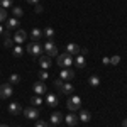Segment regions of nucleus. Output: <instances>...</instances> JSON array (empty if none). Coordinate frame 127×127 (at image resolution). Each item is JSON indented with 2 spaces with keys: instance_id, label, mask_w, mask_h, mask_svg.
Returning <instances> with one entry per match:
<instances>
[{
  "instance_id": "f257e3e1",
  "label": "nucleus",
  "mask_w": 127,
  "mask_h": 127,
  "mask_svg": "<svg viewBox=\"0 0 127 127\" xmlns=\"http://www.w3.org/2000/svg\"><path fill=\"white\" fill-rule=\"evenodd\" d=\"M26 51H27V54L32 56V58H39V56H42V46H41L39 42H29Z\"/></svg>"
},
{
  "instance_id": "f03ea898",
  "label": "nucleus",
  "mask_w": 127,
  "mask_h": 127,
  "mask_svg": "<svg viewBox=\"0 0 127 127\" xmlns=\"http://www.w3.org/2000/svg\"><path fill=\"white\" fill-rule=\"evenodd\" d=\"M56 63H58V66H61V68H69V66L73 64V58H71V54H68V53L58 54Z\"/></svg>"
},
{
  "instance_id": "7ed1b4c3",
  "label": "nucleus",
  "mask_w": 127,
  "mask_h": 127,
  "mask_svg": "<svg viewBox=\"0 0 127 127\" xmlns=\"http://www.w3.org/2000/svg\"><path fill=\"white\" fill-rule=\"evenodd\" d=\"M42 51H46V56H49V58L58 56V48H56V44L53 41H46L44 46H42Z\"/></svg>"
},
{
  "instance_id": "20e7f679",
  "label": "nucleus",
  "mask_w": 127,
  "mask_h": 127,
  "mask_svg": "<svg viewBox=\"0 0 127 127\" xmlns=\"http://www.w3.org/2000/svg\"><path fill=\"white\" fill-rule=\"evenodd\" d=\"M66 105H68V108L71 112L80 110V108H81V98H80L78 95H71V97L68 98V102H66Z\"/></svg>"
},
{
  "instance_id": "39448f33",
  "label": "nucleus",
  "mask_w": 127,
  "mask_h": 127,
  "mask_svg": "<svg viewBox=\"0 0 127 127\" xmlns=\"http://www.w3.org/2000/svg\"><path fill=\"white\" fill-rule=\"evenodd\" d=\"M22 112H24V115L27 119H31V120H37V119L41 117V112H39L37 107H27V108H24Z\"/></svg>"
},
{
  "instance_id": "423d86ee",
  "label": "nucleus",
  "mask_w": 127,
  "mask_h": 127,
  "mask_svg": "<svg viewBox=\"0 0 127 127\" xmlns=\"http://www.w3.org/2000/svg\"><path fill=\"white\" fill-rule=\"evenodd\" d=\"M14 93V88L10 83H2L0 85V98H9Z\"/></svg>"
},
{
  "instance_id": "0eeeda50",
  "label": "nucleus",
  "mask_w": 127,
  "mask_h": 127,
  "mask_svg": "<svg viewBox=\"0 0 127 127\" xmlns=\"http://www.w3.org/2000/svg\"><path fill=\"white\" fill-rule=\"evenodd\" d=\"M59 78L63 80V81H69V80L75 78V71H73L71 68H63L61 73H59Z\"/></svg>"
},
{
  "instance_id": "6e6552de",
  "label": "nucleus",
  "mask_w": 127,
  "mask_h": 127,
  "mask_svg": "<svg viewBox=\"0 0 127 127\" xmlns=\"http://www.w3.org/2000/svg\"><path fill=\"white\" fill-rule=\"evenodd\" d=\"M7 110H9L10 115H19L20 112H22V105H20V103H17V102H12V103H9Z\"/></svg>"
},
{
  "instance_id": "1a4fd4ad",
  "label": "nucleus",
  "mask_w": 127,
  "mask_h": 127,
  "mask_svg": "<svg viewBox=\"0 0 127 127\" xmlns=\"http://www.w3.org/2000/svg\"><path fill=\"white\" fill-rule=\"evenodd\" d=\"M26 39H27V32L26 31L19 29L15 34H14V42H17V44H22V42H26Z\"/></svg>"
},
{
  "instance_id": "9d476101",
  "label": "nucleus",
  "mask_w": 127,
  "mask_h": 127,
  "mask_svg": "<svg viewBox=\"0 0 127 127\" xmlns=\"http://www.w3.org/2000/svg\"><path fill=\"white\" fill-rule=\"evenodd\" d=\"M80 51H81V48H80L78 44H75V42H68V44H66V53H68V54H76V56H78Z\"/></svg>"
},
{
  "instance_id": "9b49d317",
  "label": "nucleus",
  "mask_w": 127,
  "mask_h": 127,
  "mask_svg": "<svg viewBox=\"0 0 127 127\" xmlns=\"http://www.w3.org/2000/svg\"><path fill=\"white\" fill-rule=\"evenodd\" d=\"M32 90H34V93H36V95H42V93H46V92H48V88H46V85H44L42 81H37V83H34Z\"/></svg>"
},
{
  "instance_id": "f8f14e48",
  "label": "nucleus",
  "mask_w": 127,
  "mask_h": 127,
  "mask_svg": "<svg viewBox=\"0 0 127 127\" xmlns=\"http://www.w3.org/2000/svg\"><path fill=\"white\" fill-rule=\"evenodd\" d=\"M39 64H41L42 69H49L53 66V61H51L49 56H39Z\"/></svg>"
},
{
  "instance_id": "ddd939ff",
  "label": "nucleus",
  "mask_w": 127,
  "mask_h": 127,
  "mask_svg": "<svg viewBox=\"0 0 127 127\" xmlns=\"http://www.w3.org/2000/svg\"><path fill=\"white\" fill-rule=\"evenodd\" d=\"M59 92H61L63 95H71V93L75 92V88H73V85H71L69 81H64V83H63V87L59 88Z\"/></svg>"
},
{
  "instance_id": "4468645a",
  "label": "nucleus",
  "mask_w": 127,
  "mask_h": 127,
  "mask_svg": "<svg viewBox=\"0 0 127 127\" xmlns=\"http://www.w3.org/2000/svg\"><path fill=\"white\" fill-rule=\"evenodd\" d=\"M63 120H64V122H66V126H69V127H75L76 124H78V117H76L75 114H68Z\"/></svg>"
},
{
  "instance_id": "2eb2a0df",
  "label": "nucleus",
  "mask_w": 127,
  "mask_h": 127,
  "mask_svg": "<svg viewBox=\"0 0 127 127\" xmlns=\"http://www.w3.org/2000/svg\"><path fill=\"white\" fill-rule=\"evenodd\" d=\"M78 120H81V122H90V120H92V114H90L88 110H85V108H80Z\"/></svg>"
},
{
  "instance_id": "dca6fc26",
  "label": "nucleus",
  "mask_w": 127,
  "mask_h": 127,
  "mask_svg": "<svg viewBox=\"0 0 127 127\" xmlns=\"http://www.w3.org/2000/svg\"><path fill=\"white\" fill-rule=\"evenodd\" d=\"M41 37H42V31H41V29L34 27V29L31 31V39H32V42H39Z\"/></svg>"
},
{
  "instance_id": "f3484780",
  "label": "nucleus",
  "mask_w": 127,
  "mask_h": 127,
  "mask_svg": "<svg viewBox=\"0 0 127 127\" xmlns=\"http://www.w3.org/2000/svg\"><path fill=\"white\" fill-rule=\"evenodd\" d=\"M46 103H48L49 107H56L58 105V97L54 93H48L46 95Z\"/></svg>"
},
{
  "instance_id": "a211bd4d",
  "label": "nucleus",
  "mask_w": 127,
  "mask_h": 127,
  "mask_svg": "<svg viewBox=\"0 0 127 127\" xmlns=\"http://www.w3.org/2000/svg\"><path fill=\"white\" fill-rule=\"evenodd\" d=\"M63 122V115L59 114V112H54V114H51V124L56 127V126H59Z\"/></svg>"
},
{
  "instance_id": "6ab92c4d",
  "label": "nucleus",
  "mask_w": 127,
  "mask_h": 127,
  "mask_svg": "<svg viewBox=\"0 0 127 127\" xmlns=\"http://www.w3.org/2000/svg\"><path fill=\"white\" fill-rule=\"evenodd\" d=\"M42 37H46L48 41H53V37H54V29L53 27H46V29L42 31Z\"/></svg>"
},
{
  "instance_id": "aec40b11",
  "label": "nucleus",
  "mask_w": 127,
  "mask_h": 127,
  "mask_svg": "<svg viewBox=\"0 0 127 127\" xmlns=\"http://www.w3.org/2000/svg\"><path fill=\"white\" fill-rule=\"evenodd\" d=\"M17 26H19V19H15V17H12V19H9V20H7V29H9V31L15 29Z\"/></svg>"
},
{
  "instance_id": "412c9836",
  "label": "nucleus",
  "mask_w": 127,
  "mask_h": 127,
  "mask_svg": "<svg viewBox=\"0 0 127 127\" xmlns=\"http://www.w3.org/2000/svg\"><path fill=\"white\" fill-rule=\"evenodd\" d=\"M12 54H14L15 58H20V56L24 54V49H22V46H20V44L14 46V49H12Z\"/></svg>"
},
{
  "instance_id": "4be33fe9",
  "label": "nucleus",
  "mask_w": 127,
  "mask_h": 127,
  "mask_svg": "<svg viewBox=\"0 0 127 127\" xmlns=\"http://www.w3.org/2000/svg\"><path fill=\"white\" fill-rule=\"evenodd\" d=\"M88 85H90V87H98V85H100V78H98L97 75H92V76L88 78Z\"/></svg>"
},
{
  "instance_id": "5701e85b",
  "label": "nucleus",
  "mask_w": 127,
  "mask_h": 127,
  "mask_svg": "<svg viewBox=\"0 0 127 127\" xmlns=\"http://www.w3.org/2000/svg\"><path fill=\"white\" fill-rule=\"evenodd\" d=\"M31 105H32V107H39V105H42V98H41V95H36V97L31 98Z\"/></svg>"
},
{
  "instance_id": "b1692460",
  "label": "nucleus",
  "mask_w": 127,
  "mask_h": 127,
  "mask_svg": "<svg viewBox=\"0 0 127 127\" xmlns=\"http://www.w3.org/2000/svg\"><path fill=\"white\" fill-rule=\"evenodd\" d=\"M75 63H76V66H78V68H85V64H87V63H85V56L78 54V56H76V61H75Z\"/></svg>"
},
{
  "instance_id": "393cba45",
  "label": "nucleus",
  "mask_w": 127,
  "mask_h": 127,
  "mask_svg": "<svg viewBox=\"0 0 127 127\" xmlns=\"http://www.w3.org/2000/svg\"><path fill=\"white\" fill-rule=\"evenodd\" d=\"M19 81H20V76H19V75H15V73H14V75H10V78H9V83H10V85H17Z\"/></svg>"
},
{
  "instance_id": "a878e982",
  "label": "nucleus",
  "mask_w": 127,
  "mask_h": 127,
  "mask_svg": "<svg viewBox=\"0 0 127 127\" xmlns=\"http://www.w3.org/2000/svg\"><path fill=\"white\" fill-rule=\"evenodd\" d=\"M12 12H14V17H15V19H19V17H22V15H24V10L20 9V7H14V10H12Z\"/></svg>"
},
{
  "instance_id": "bb28decb",
  "label": "nucleus",
  "mask_w": 127,
  "mask_h": 127,
  "mask_svg": "<svg viewBox=\"0 0 127 127\" xmlns=\"http://www.w3.org/2000/svg\"><path fill=\"white\" fill-rule=\"evenodd\" d=\"M0 7L2 9H10L12 7V0H0Z\"/></svg>"
},
{
  "instance_id": "cd10ccee",
  "label": "nucleus",
  "mask_w": 127,
  "mask_h": 127,
  "mask_svg": "<svg viewBox=\"0 0 127 127\" xmlns=\"http://www.w3.org/2000/svg\"><path fill=\"white\" fill-rule=\"evenodd\" d=\"M39 78H41V81L46 80V78H49V73L46 71V69H42V71H39Z\"/></svg>"
},
{
  "instance_id": "c85d7f7f",
  "label": "nucleus",
  "mask_w": 127,
  "mask_h": 127,
  "mask_svg": "<svg viewBox=\"0 0 127 127\" xmlns=\"http://www.w3.org/2000/svg\"><path fill=\"white\" fill-rule=\"evenodd\" d=\"M119 63H120V56H112V58H110V64L115 66V64H119Z\"/></svg>"
},
{
  "instance_id": "c756f323",
  "label": "nucleus",
  "mask_w": 127,
  "mask_h": 127,
  "mask_svg": "<svg viewBox=\"0 0 127 127\" xmlns=\"http://www.w3.org/2000/svg\"><path fill=\"white\" fill-rule=\"evenodd\" d=\"M5 19H7V10H5V9H0V22H3Z\"/></svg>"
},
{
  "instance_id": "7c9ffc66",
  "label": "nucleus",
  "mask_w": 127,
  "mask_h": 127,
  "mask_svg": "<svg viewBox=\"0 0 127 127\" xmlns=\"http://www.w3.org/2000/svg\"><path fill=\"white\" fill-rule=\"evenodd\" d=\"M3 44H5V48H12V46H14L12 37H5V42H3Z\"/></svg>"
},
{
  "instance_id": "2f4dec72",
  "label": "nucleus",
  "mask_w": 127,
  "mask_h": 127,
  "mask_svg": "<svg viewBox=\"0 0 127 127\" xmlns=\"http://www.w3.org/2000/svg\"><path fill=\"white\" fill-rule=\"evenodd\" d=\"M63 83H64V81H63L61 78H56V80H54V87L58 88V90H59L61 87H63Z\"/></svg>"
},
{
  "instance_id": "473e14b6",
  "label": "nucleus",
  "mask_w": 127,
  "mask_h": 127,
  "mask_svg": "<svg viewBox=\"0 0 127 127\" xmlns=\"http://www.w3.org/2000/svg\"><path fill=\"white\" fill-rule=\"evenodd\" d=\"M42 5H41V3H37V5H34V12H36V14H42Z\"/></svg>"
},
{
  "instance_id": "72a5a7b5",
  "label": "nucleus",
  "mask_w": 127,
  "mask_h": 127,
  "mask_svg": "<svg viewBox=\"0 0 127 127\" xmlns=\"http://www.w3.org/2000/svg\"><path fill=\"white\" fill-rule=\"evenodd\" d=\"M36 127H46V122H44V120H39V119H37V120H36Z\"/></svg>"
},
{
  "instance_id": "f704fd0d",
  "label": "nucleus",
  "mask_w": 127,
  "mask_h": 127,
  "mask_svg": "<svg viewBox=\"0 0 127 127\" xmlns=\"http://www.w3.org/2000/svg\"><path fill=\"white\" fill-rule=\"evenodd\" d=\"M80 54H81V56H87V54H88V49H87V48H83L81 51H80Z\"/></svg>"
},
{
  "instance_id": "c9c22d12",
  "label": "nucleus",
  "mask_w": 127,
  "mask_h": 127,
  "mask_svg": "<svg viewBox=\"0 0 127 127\" xmlns=\"http://www.w3.org/2000/svg\"><path fill=\"white\" fill-rule=\"evenodd\" d=\"M27 3H32V5H37V3H39V0H27Z\"/></svg>"
},
{
  "instance_id": "e433bc0d",
  "label": "nucleus",
  "mask_w": 127,
  "mask_h": 127,
  "mask_svg": "<svg viewBox=\"0 0 127 127\" xmlns=\"http://www.w3.org/2000/svg\"><path fill=\"white\" fill-rule=\"evenodd\" d=\"M103 63L105 64H110V58H103Z\"/></svg>"
},
{
  "instance_id": "4c0bfd02",
  "label": "nucleus",
  "mask_w": 127,
  "mask_h": 127,
  "mask_svg": "<svg viewBox=\"0 0 127 127\" xmlns=\"http://www.w3.org/2000/svg\"><path fill=\"white\" fill-rule=\"evenodd\" d=\"M122 127H127V119H124V122H122Z\"/></svg>"
},
{
  "instance_id": "58836bf2",
  "label": "nucleus",
  "mask_w": 127,
  "mask_h": 127,
  "mask_svg": "<svg viewBox=\"0 0 127 127\" xmlns=\"http://www.w3.org/2000/svg\"><path fill=\"white\" fill-rule=\"evenodd\" d=\"M3 31H5V29H3V27H2V26H0V36H2V34H3Z\"/></svg>"
},
{
  "instance_id": "ea45409f",
  "label": "nucleus",
  "mask_w": 127,
  "mask_h": 127,
  "mask_svg": "<svg viewBox=\"0 0 127 127\" xmlns=\"http://www.w3.org/2000/svg\"><path fill=\"white\" fill-rule=\"evenodd\" d=\"M46 127H54V126H53V124H46Z\"/></svg>"
},
{
  "instance_id": "a19ab883",
  "label": "nucleus",
  "mask_w": 127,
  "mask_h": 127,
  "mask_svg": "<svg viewBox=\"0 0 127 127\" xmlns=\"http://www.w3.org/2000/svg\"><path fill=\"white\" fill-rule=\"evenodd\" d=\"M0 127H9V126H5V124H0Z\"/></svg>"
}]
</instances>
